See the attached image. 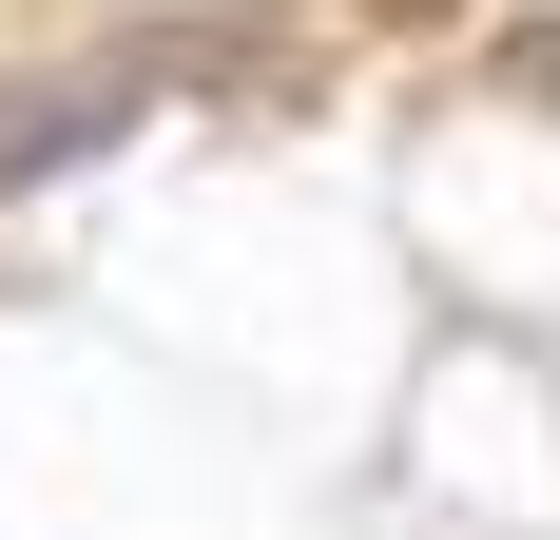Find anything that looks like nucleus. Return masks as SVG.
Instances as JSON below:
<instances>
[{"instance_id": "obj_1", "label": "nucleus", "mask_w": 560, "mask_h": 540, "mask_svg": "<svg viewBox=\"0 0 560 540\" xmlns=\"http://www.w3.org/2000/svg\"><path fill=\"white\" fill-rule=\"evenodd\" d=\"M116 116H136V78H97V97H20V116H0V193H20V174H58V155H97Z\"/></svg>"}]
</instances>
